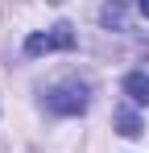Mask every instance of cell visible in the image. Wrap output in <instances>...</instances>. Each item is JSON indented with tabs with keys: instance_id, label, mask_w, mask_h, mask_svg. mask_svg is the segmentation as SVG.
<instances>
[{
	"instance_id": "cell-4",
	"label": "cell",
	"mask_w": 149,
	"mask_h": 153,
	"mask_svg": "<svg viewBox=\"0 0 149 153\" xmlns=\"http://www.w3.org/2000/svg\"><path fill=\"white\" fill-rule=\"evenodd\" d=\"M99 21L108 29H128V4H124V0H108V4L99 8Z\"/></svg>"
},
{
	"instance_id": "cell-3",
	"label": "cell",
	"mask_w": 149,
	"mask_h": 153,
	"mask_svg": "<svg viewBox=\"0 0 149 153\" xmlns=\"http://www.w3.org/2000/svg\"><path fill=\"white\" fill-rule=\"evenodd\" d=\"M124 95L133 103H141V108H149V75L145 71H133V75L124 79Z\"/></svg>"
},
{
	"instance_id": "cell-1",
	"label": "cell",
	"mask_w": 149,
	"mask_h": 153,
	"mask_svg": "<svg viewBox=\"0 0 149 153\" xmlns=\"http://www.w3.org/2000/svg\"><path fill=\"white\" fill-rule=\"evenodd\" d=\"M87 103H91V95L83 83H58L46 91V108L58 116H79V112H87Z\"/></svg>"
},
{
	"instance_id": "cell-6",
	"label": "cell",
	"mask_w": 149,
	"mask_h": 153,
	"mask_svg": "<svg viewBox=\"0 0 149 153\" xmlns=\"http://www.w3.org/2000/svg\"><path fill=\"white\" fill-rule=\"evenodd\" d=\"M137 13H141V17H149V0H137Z\"/></svg>"
},
{
	"instance_id": "cell-2",
	"label": "cell",
	"mask_w": 149,
	"mask_h": 153,
	"mask_svg": "<svg viewBox=\"0 0 149 153\" xmlns=\"http://www.w3.org/2000/svg\"><path fill=\"white\" fill-rule=\"evenodd\" d=\"M54 50H74V29L71 25H54L46 33H29L25 37V54L37 58V54H54Z\"/></svg>"
},
{
	"instance_id": "cell-5",
	"label": "cell",
	"mask_w": 149,
	"mask_h": 153,
	"mask_svg": "<svg viewBox=\"0 0 149 153\" xmlns=\"http://www.w3.org/2000/svg\"><path fill=\"white\" fill-rule=\"evenodd\" d=\"M116 128H120V137H141V116H137V112H133V108H120V112H116Z\"/></svg>"
}]
</instances>
